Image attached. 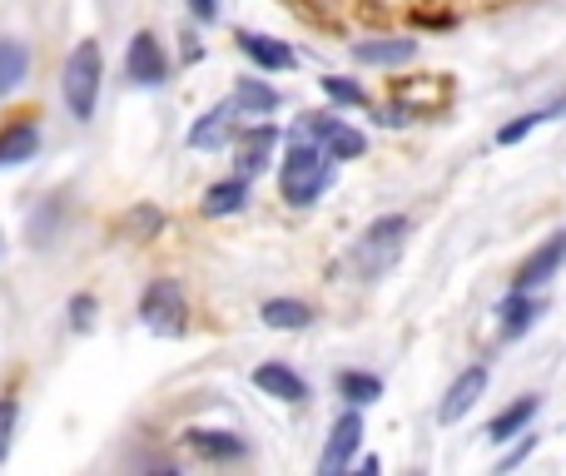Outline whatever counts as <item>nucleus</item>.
I'll use <instances>...</instances> for the list:
<instances>
[{"label": "nucleus", "instance_id": "obj_1", "mask_svg": "<svg viewBox=\"0 0 566 476\" xmlns=\"http://www.w3.org/2000/svg\"><path fill=\"white\" fill-rule=\"evenodd\" d=\"M328 184H333V159L323 155L318 139L303 135V129L293 125V135H289V159H283V169H279L283 204L308 209Z\"/></svg>", "mask_w": 566, "mask_h": 476}, {"label": "nucleus", "instance_id": "obj_2", "mask_svg": "<svg viewBox=\"0 0 566 476\" xmlns=\"http://www.w3.org/2000/svg\"><path fill=\"white\" fill-rule=\"evenodd\" d=\"M99 80H105V55H99V40H80L65 60V75H60V89H65V105L75 119H90L99 105Z\"/></svg>", "mask_w": 566, "mask_h": 476}, {"label": "nucleus", "instance_id": "obj_3", "mask_svg": "<svg viewBox=\"0 0 566 476\" xmlns=\"http://www.w3.org/2000/svg\"><path fill=\"white\" fill-rule=\"evenodd\" d=\"M408 229L412 224L402 214H388V219H378V224H368L363 229V239H358V248H353V268H358L363 278H378L382 268H392L398 253H402Z\"/></svg>", "mask_w": 566, "mask_h": 476}, {"label": "nucleus", "instance_id": "obj_4", "mask_svg": "<svg viewBox=\"0 0 566 476\" xmlns=\"http://www.w3.org/2000/svg\"><path fill=\"white\" fill-rule=\"evenodd\" d=\"M139 322H145L149 332H159V338H179V332L189 328V303L175 278L149 283L145 298H139Z\"/></svg>", "mask_w": 566, "mask_h": 476}, {"label": "nucleus", "instance_id": "obj_5", "mask_svg": "<svg viewBox=\"0 0 566 476\" xmlns=\"http://www.w3.org/2000/svg\"><path fill=\"white\" fill-rule=\"evenodd\" d=\"M298 129L303 135H313L323 145V155L338 165V159H358L363 149H368V139L358 135L353 125H343V119H328V115H303L298 119Z\"/></svg>", "mask_w": 566, "mask_h": 476}, {"label": "nucleus", "instance_id": "obj_6", "mask_svg": "<svg viewBox=\"0 0 566 476\" xmlns=\"http://www.w3.org/2000/svg\"><path fill=\"white\" fill-rule=\"evenodd\" d=\"M125 75L135 80L139 89H155V85H165V80H169V60H165V50H159V40L149 35V30H139V35L129 40Z\"/></svg>", "mask_w": 566, "mask_h": 476}, {"label": "nucleus", "instance_id": "obj_7", "mask_svg": "<svg viewBox=\"0 0 566 476\" xmlns=\"http://www.w3.org/2000/svg\"><path fill=\"white\" fill-rule=\"evenodd\" d=\"M234 145V174L239 179H259L269 169V159H274V145H279V129L274 125H249L239 139H229Z\"/></svg>", "mask_w": 566, "mask_h": 476}, {"label": "nucleus", "instance_id": "obj_8", "mask_svg": "<svg viewBox=\"0 0 566 476\" xmlns=\"http://www.w3.org/2000/svg\"><path fill=\"white\" fill-rule=\"evenodd\" d=\"M363 412L353 408V412H343L338 422H333V432H328V447H323V457H318V472L323 476H333V472H343L353 462V452L363 447Z\"/></svg>", "mask_w": 566, "mask_h": 476}, {"label": "nucleus", "instance_id": "obj_9", "mask_svg": "<svg viewBox=\"0 0 566 476\" xmlns=\"http://www.w3.org/2000/svg\"><path fill=\"white\" fill-rule=\"evenodd\" d=\"M562 263H566V229H562L557 239H547L537 253H532L527 263H522V268H517V278H512V293H537L542 283H547L552 273L562 268Z\"/></svg>", "mask_w": 566, "mask_h": 476}, {"label": "nucleus", "instance_id": "obj_10", "mask_svg": "<svg viewBox=\"0 0 566 476\" xmlns=\"http://www.w3.org/2000/svg\"><path fill=\"white\" fill-rule=\"evenodd\" d=\"M234 135H239V105L234 99H224V105H214V109L199 115V125L189 129V149H219V145H229Z\"/></svg>", "mask_w": 566, "mask_h": 476}, {"label": "nucleus", "instance_id": "obj_11", "mask_svg": "<svg viewBox=\"0 0 566 476\" xmlns=\"http://www.w3.org/2000/svg\"><path fill=\"white\" fill-rule=\"evenodd\" d=\"M488 392V368H468V372H458V382L448 388V398H442V408H438V422H458V417H468L472 408H478V398Z\"/></svg>", "mask_w": 566, "mask_h": 476}, {"label": "nucleus", "instance_id": "obj_12", "mask_svg": "<svg viewBox=\"0 0 566 476\" xmlns=\"http://www.w3.org/2000/svg\"><path fill=\"white\" fill-rule=\"evenodd\" d=\"M353 60H358V65H378V70L408 65V60H418V40H408V35L358 40V45H353Z\"/></svg>", "mask_w": 566, "mask_h": 476}, {"label": "nucleus", "instance_id": "obj_13", "mask_svg": "<svg viewBox=\"0 0 566 476\" xmlns=\"http://www.w3.org/2000/svg\"><path fill=\"white\" fill-rule=\"evenodd\" d=\"M35 149H40L35 119H10V125H0V169H15V165H25V159H35Z\"/></svg>", "mask_w": 566, "mask_h": 476}, {"label": "nucleus", "instance_id": "obj_14", "mask_svg": "<svg viewBox=\"0 0 566 476\" xmlns=\"http://www.w3.org/2000/svg\"><path fill=\"white\" fill-rule=\"evenodd\" d=\"M239 50H244L259 70H293L298 65L293 45H283V40H274V35H259V30H239Z\"/></svg>", "mask_w": 566, "mask_h": 476}, {"label": "nucleus", "instance_id": "obj_15", "mask_svg": "<svg viewBox=\"0 0 566 476\" xmlns=\"http://www.w3.org/2000/svg\"><path fill=\"white\" fill-rule=\"evenodd\" d=\"M254 388L269 392L274 402H308V382H303L293 368H283V362H264V368H254Z\"/></svg>", "mask_w": 566, "mask_h": 476}, {"label": "nucleus", "instance_id": "obj_16", "mask_svg": "<svg viewBox=\"0 0 566 476\" xmlns=\"http://www.w3.org/2000/svg\"><path fill=\"white\" fill-rule=\"evenodd\" d=\"M542 313H547V303H542V298H532V293H507V303L497 308L502 338H522V332H527Z\"/></svg>", "mask_w": 566, "mask_h": 476}, {"label": "nucleus", "instance_id": "obj_17", "mask_svg": "<svg viewBox=\"0 0 566 476\" xmlns=\"http://www.w3.org/2000/svg\"><path fill=\"white\" fill-rule=\"evenodd\" d=\"M537 408H542V398H517L512 408H502L497 417H492V427H488V442H512V437H522L527 432V422L537 417Z\"/></svg>", "mask_w": 566, "mask_h": 476}, {"label": "nucleus", "instance_id": "obj_18", "mask_svg": "<svg viewBox=\"0 0 566 476\" xmlns=\"http://www.w3.org/2000/svg\"><path fill=\"white\" fill-rule=\"evenodd\" d=\"M189 447H195L199 457H209V462H239V457L249 452V442H244V437H234V432L195 427V432H189Z\"/></svg>", "mask_w": 566, "mask_h": 476}, {"label": "nucleus", "instance_id": "obj_19", "mask_svg": "<svg viewBox=\"0 0 566 476\" xmlns=\"http://www.w3.org/2000/svg\"><path fill=\"white\" fill-rule=\"evenodd\" d=\"M244 204H249V179L234 174V179H224V184H209L199 209H205L209 219H229V214H239Z\"/></svg>", "mask_w": 566, "mask_h": 476}, {"label": "nucleus", "instance_id": "obj_20", "mask_svg": "<svg viewBox=\"0 0 566 476\" xmlns=\"http://www.w3.org/2000/svg\"><path fill=\"white\" fill-rule=\"evenodd\" d=\"M259 318H264L269 328H279V332H298V328H308L313 322V308L308 303H298V298H269L264 308H259Z\"/></svg>", "mask_w": 566, "mask_h": 476}, {"label": "nucleus", "instance_id": "obj_21", "mask_svg": "<svg viewBox=\"0 0 566 476\" xmlns=\"http://www.w3.org/2000/svg\"><path fill=\"white\" fill-rule=\"evenodd\" d=\"M566 115V95H557L552 105H542V109H527V115H517L507 129H497V145H517V139H527L537 125H547V119H557Z\"/></svg>", "mask_w": 566, "mask_h": 476}, {"label": "nucleus", "instance_id": "obj_22", "mask_svg": "<svg viewBox=\"0 0 566 476\" xmlns=\"http://www.w3.org/2000/svg\"><path fill=\"white\" fill-rule=\"evenodd\" d=\"M25 75H30V50L20 40H0V95L20 89Z\"/></svg>", "mask_w": 566, "mask_h": 476}, {"label": "nucleus", "instance_id": "obj_23", "mask_svg": "<svg viewBox=\"0 0 566 476\" xmlns=\"http://www.w3.org/2000/svg\"><path fill=\"white\" fill-rule=\"evenodd\" d=\"M338 392L353 402V408H368V402L382 398V378H373V372H343Z\"/></svg>", "mask_w": 566, "mask_h": 476}, {"label": "nucleus", "instance_id": "obj_24", "mask_svg": "<svg viewBox=\"0 0 566 476\" xmlns=\"http://www.w3.org/2000/svg\"><path fill=\"white\" fill-rule=\"evenodd\" d=\"M234 105H239V115H269V109H279V95L269 85H259V80H239V95H234Z\"/></svg>", "mask_w": 566, "mask_h": 476}, {"label": "nucleus", "instance_id": "obj_25", "mask_svg": "<svg viewBox=\"0 0 566 476\" xmlns=\"http://www.w3.org/2000/svg\"><path fill=\"white\" fill-rule=\"evenodd\" d=\"M318 85H323V95H328V99H333V105H343V109H363V105H368V95H363V89H358V85H353V80H338V75H323V80H318Z\"/></svg>", "mask_w": 566, "mask_h": 476}, {"label": "nucleus", "instance_id": "obj_26", "mask_svg": "<svg viewBox=\"0 0 566 476\" xmlns=\"http://www.w3.org/2000/svg\"><path fill=\"white\" fill-rule=\"evenodd\" d=\"M15 417H20L15 398H0V462L10 457V442H15Z\"/></svg>", "mask_w": 566, "mask_h": 476}, {"label": "nucleus", "instance_id": "obj_27", "mask_svg": "<svg viewBox=\"0 0 566 476\" xmlns=\"http://www.w3.org/2000/svg\"><path fill=\"white\" fill-rule=\"evenodd\" d=\"M412 119H418L412 105H382L378 109V125H388V129H402V125H412Z\"/></svg>", "mask_w": 566, "mask_h": 476}, {"label": "nucleus", "instance_id": "obj_28", "mask_svg": "<svg viewBox=\"0 0 566 476\" xmlns=\"http://www.w3.org/2000/svg\"><path fill=\"white\" fill-rule=\"evenodd\" d=\"M70 322H75L80 332H85L90 322H95V298H90V293H80V298L70 303Z\"/></svg>", "mask_w": 566, "mask_h": 476}, {"label": "nucleus", "instance_id": "obj_29", "mask_svg": "<svg viewBox=\"0 0 566 476\" xmlns=\"http://www.w3.org/2000/svg\"><path fill=\"white\" fill-rule=\"evenodd\" d=\"M189 10H195V20H214L219 15V0H189Z\"/></svg>", "mask_w": 566, "mask_h": 476}, {"label": "nucleus", "instance_id": "obj_30", "mask_svg": "<svg viewBox=\"0 0 566 476\" xmlns=\"http://www.w3.org/2000/svg\"><path fill=\"white\" fill-rule=\"evenodd\" d=\"M532 447H537V437H527V442H522V447L512 452L507 462H502V472H507V467H517V462H527V452H532Z\"/></svg>", "mask_w": 566, "mask_h": 476}]
</instances>
